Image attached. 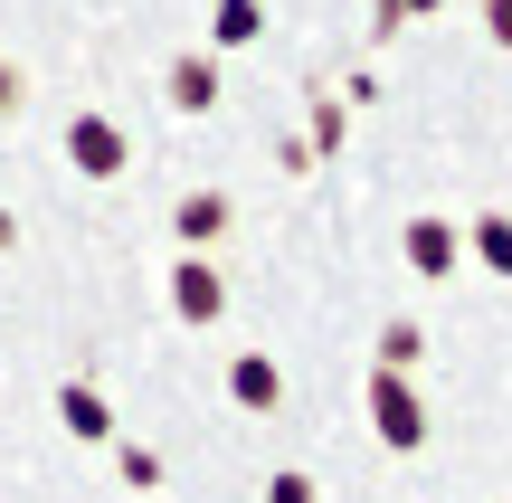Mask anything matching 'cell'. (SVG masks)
<instances>
[{
    "label": "cell",
    "instance_id": "cell-16",
    "mask_svg": "<svg viewBox=\"0 0 512 503\" xmlns=\"http://www.w3.org/2000/svg\"><path fill=\"white\" fill-rule=\"evenodd\" d=\"M0 247H10V209H0Z\"/></svg>",
    "mask_w": 512,
    "mask_h": 503
},
{
    "label": "cell",
    "instance_id": "cell-13",
    "mask_svg": "<svg viewBox=\"0 0 512 503\" xmlns=\"http://www.w3.org/2000/svg\"><path fill=\"white\" fill-rule=\"evenodd\" d=\"M484 29H494L503 48H512V0H484Z\"/></svg>",
    "mask_w": 512,
    "mask_h": 503
},
{
    "label": "cell",
    "instance_id": "cell-2",
    "mask_svg": "<svg viewBox=\"0 0 512 503\" xmlns=\"http://www.w3.org/2000/svg\"><path fill=\"white\" fill-rule=\"evenodd\" d=\"M67 162L86 171V181H114V171H124V124H114V114H76L67 124Z\"/></svg>",
    "mask_w": 512,
    "mask_h": 503
},
{
    "label": "cell",
    "instance_id": "cell-4",
    "mask_svg": "<svg viewBox=\"0 0 512 503\" xmlns=\"http://www.w3.org/2000/svg\"><path fill=\"white\" fill-rule=\"evenodd\" d=\"M228 399H238V409H275V399H285L275 361L266 352H238V361H228Z\"/></svg>",
    "mask_w": 512,
    "mask_h": 503
},
{
    "label": "cell",
    "instance_id": "cell-1",
    "mask_svg": "<svg viewBox=\"0 0 512 503\" xmlns=\"http://www.w3.org/2000/svg\"><path fill=\"white\" fill-rule=\"evenodd\" d=\"M370 428H380V447H399V456L427 447V399L408 390V371H380V380H370Z\"/></svg>",
    "mask_w": 512,
    "mask_h": 503
},
{
    "label": "cell",
    "instance_id": "cell-8",
    "mask_svg": "<svg viewBox=\"0 0 512 503\" xmlns=\"http://www.w3.org/2000/svg\"><path fill=\"white\" fill-rule=\"evenodd\" d=\"M171 228H181L190 247H209V238L228 228V200H219V190H200V200H181V209H171Z\"/></svg>",
    "mask_w": 512,
    "mask_h": 503
},
{
    "label": "cell",
    "instance_id": "cell-5",
    "mask_svg": "<svg viewBox=\"0 0 512 503\" xmlns=\"http://www.w3.org/2000/svg\"><path fill=\"white\" fill-rule=\"evenodd\" d=\"M408 266H418V276H456V228L446 219H408Z\"/></svg>",
    "mask_w": 512,
    "mask_h": 503
},
{
    "label": "cell",
    "instance_id": "cell-7",
    "mask_svg": "<svg viewBox=\"0 0 512 503\" xmlns=\"http://www.w3.org/2000/svg\"><path fill=\"white\" fill-rule=\"evenodd\" d=\"M57 418H67V437H114V409L86 390V380H67V390H57Z\"/></svg>",
    "mask_w": 512,
    "mask_h": 503
},
{
    "label": "cell",
    "instance_id": "cell-6",
    "mask_svg": "<svg viewBox=\"0 0 512 503\" xmlns=\"http://www.w3.org/2000/svg\"><path fill=\"white\" fill-rule=\"evenodd\" d=\"M162 86H171V105H181V114H209V105H219V67H209V57H181Z\"/></svg>",
    "mask_w": 512,
    "mask_h": 503
},
{
    "label": "cell",
    "instance_id": "cell-10",
    "mask_svg": "<svg viewBox=\"0 0 512 503\" xmlns=\"http://www.w3.org/2000/svg\"><path fill=\"white\" fill-rule=\"evenodd\" d=\"M475 257L494 266V276H512V219L494 209V219H475Z\"/></svg>",
    "mask_w": 512,
    "mask_h": 503
},
{
    "label": "cell",
    "instance_id": "cell-11",
    "mask_svg": "<svg viewBox=\"0 0 512 503\" xmlns=\"http://www.w3.org/2000/svg\"><path fill=\"white\" fill-rule=\"evenodd\" d=\"M418 352H427V333H418V323H389V333H380V371H408Z\"/></svg>",
    "mask_w": 512,
    "mask_h": 503
},
{
    "label": "cell",
    "instance_id": "cell-14",
    "mask_svg": "<svg viewBox=\"0 0 512 503\" xmlns=\"http://www.w3.org/2000/svg\"><path fill=\"white\" fill-rule=\"evenodd\" d=\"M19 114V67H0V124Z\"/></svg>",
    "mask_w": 512,
    "mask_h": 503
},
{
    "label": "cell",
    "instance_id": "cell-12",
    "mask_svg": "<svg viewBox=\"0 0 512 503\" xmlns=\"http://www.w3.org/2000/svg\"><path fill=\"white\" fill-rule=\"evenodd\" d=\"M266 503H313V475H275V485H266Z\"/></svg>",
    "mask_w": 512,
    "mask_h": 503
},
{
    "label": "cell",
    "instance_id": "cell-15",
    "mask_svg": "<svg viewBox=\"0 0 512 503\" xmlns=\"http://www.w3.org/2000/svg\"><path fill=\"white\" fill-rule=\"evenodd\" d=\"M399 10H446V0H399Z\"/></svg>",
    "mask_w": 512,
    "mask_h": 503
},
{
    "label": "cell",
    "instance_id": "cell-9",
    "mask_svg": "<svg viewBox=\"0 0 512 503\" xmlns=\"http://www.w3.org/2000/svg\"><path fill=\"white\" fill-rule=\"evenodd\" d=\"M256 38V0H219V19H209V48H247Z\"/></svg>",
    "mask_w": 512,
    "mask_h": 503
},
{
    "label": "cell",
    "instance_id": "cell-3",
    "mask_svg": "<svg viewBox=\"0 0 512 503\" xmlns=\"http://www.w3.org/2000/svg\"><path fill=\"white\" fill-rule=\"evenodd\" d=\"M171 314H181V323H219L228 314V285H219V266H209V257H181V266H171Z\"/></svg>",
    "mask_w": 512,
    "mask_h": 503
}]
</instances>
